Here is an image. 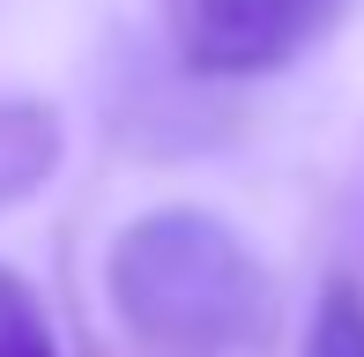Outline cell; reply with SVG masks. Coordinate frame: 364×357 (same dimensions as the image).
<instances>
[{
  "mask_svg": "<svg viewBox=\"0 0 364 357\" xmlns=\"http://www.w3.org/2000/svg\"><path fill=\"white\" fill-rule=\"evenodd\" d=\"M342 0H164V38L201 82H260L290 68Z\"/></svg>",
  "mask_w": 364,
  "mask_h": 357,
  "instance_id": "obj_2",
  "label": "cell"
},
{
  "mask_svg": "<svg viewBox=\"0 0 364 357\" xmlns=\"http://www.w3.org/2000/svg\"><path fill=\"white\" fill-rule=\"evenodd\" d=\"M0 357H60L38 298H30V283L8 275V268H0Z\"/></svg>",
  "mask_w": 364,
  "mask_h": 357,
  "instance_id": "obj_5",
  "label": "cell"
},
{
  "mask_svg": "<svg viewBox=\"0 0 364 357\" xmlns=\"http://www.w3.org/2000/svg\"><path fill=\"white\" fill-rule=\"evenodd\" d=\"M112 313L156 357H230L268 343L275 283L238 231L208 208H149L112 238Z\"/></svg>",
  "mask_w": 364,
  "mask_h": 357,
  "instance_id": "obj_1",
  "label": "cell"
},
{
  "mask_svg": "<svg viewBox=\"0 0 364 357\" xmlns=\"http://www.w3.org/2000/svg\"><path fill=\"white\" fill-rule=\"evenodd\" d=\"M305 357H364V283L357 275H327L320 305H312Z\"/></svg>",
  "mask_w": 364,
  "mask_h": 357,
  "instance_id": "obj_4",
  "label": "cell"
},
{
  "mask_svg": "<svg viewBox=\"0 0 364 357\" xmlns=\"http://www.w3.org/2000/svg\"><path fill=\"white\" fill-rule=\"evenodd\" d=\"M60 164V112L45 97H0V208L30 201Z\"/></svg>",
  "mask_w": 364,
  "mask_h": 357,
  "instance_id": "obj_3",
  "label": "cell"
}]
</instances>
